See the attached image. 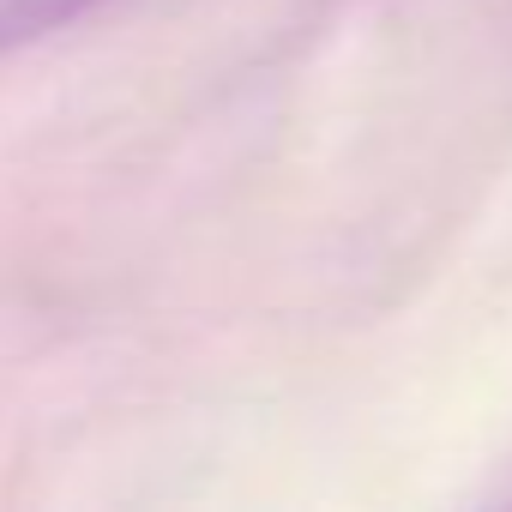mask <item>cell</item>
<instances>
[{
	"mask_svg": "<svg viewBox=\"0 0 512 512\" xmlns=\"http://www.w3.org/2000/svg\"><path fill=\"white\" fill-rule=\"evenodd\" d=\"M109 0H0V55H19L31 43H49L73 31L79 19L103 13Z\"/></svg>",
	"mask_w": 512,
	"mask_h": 512,
	"instance_id": "obj_1",
	"label": "cell"
},
{
	"mask_svg": "<svg viewBox=\"0 0 512 512\" xmlns=\"http://www.w3.org/2000/svg\"><path fill=\"white\" fill-rule=\"evenodd\" d=\"M482 506H506L512 512V464H500V476L482 488Z\"/></svg>",
	"mask_w": 512,
	"mask_h": 512,
	"instance_id": "obj_2",
	"label": "cell"
}]
</instances>
